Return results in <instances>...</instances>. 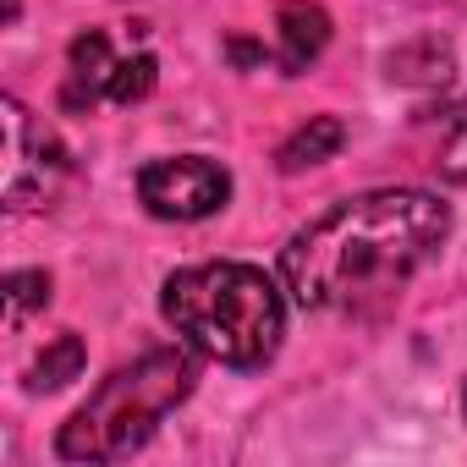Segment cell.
Here are the masks:
<instances>
[{"label":"cell","instance_id":"cell-3","mask_svg":"<svg viewBox=\"0 0 467 467\" xmlns=\"http://www.w3.org/2000/svg\"><path fill=\"white\" fill-rule=\"evenodd\" d=\"M192 379H198V352L187 341L132 358L110 379H99V390L61 423L56 456H67V462H121V456H132L160 429V418L176 412L192 396Z\"/></svg>","mask_w":467,"mask_h":467},{"label":"cell","instance_id":"cell-12","mask_svg":"<svg viewBox=\"0 0 467 467\" xmlns=\"http://www.w3.org/2000/svg\"><path fill=\"white\" fill-rule=\"evenodd\" d=\"M462 412H467V390H462Z\"/></svg>","mask_w":467,"mask_h":467},{"label":"cell","instance_id":"cell-10","mask_svg":"<svg viewBox=\"0 0 467 467\" xmlns=\"http://www.w3.org/2000/svg\"><path fill=\"white\" fill-rule=\"evenodd\" d=\"M50 303V275L45 270H12L6 275V308H12V325H23L34 308Z\"/></svg>","mask_w":467,"mask_h":467},{"label":"cell","instance_id":"cell-7","mask_svg":"<svg viewBox=\"0 0 467 467\" xmlns=\"http://www.w3.org/2000/svg\"><path fill=\"white\" fill-rule=\"evenodd\" d=\"M275 39H281V50H275L281 72H308L330 45V17L319 6H308V0H292L275 17Z\"/></svg>","mask_w":467,"mask_h":467},{"label":"cell","instance_id":"cell-1","mask_svg":"<svg viewBox=\"0 0 467 467\" xmlns=\"http://www.w3.org/2000/svg\"><path fill=\"white\" fill-rule=\"evenodd\" d=\"M451 209L418 187L358 192L281 248V286L308 314H374L440 254Z\"/></svg>","mask_w":467,"mask_h":467},{"label":"cell","instance_id":"cell-11","mask_svg":"<svg viewBox=\"0 0 467 467\" xmlns=\"http://www.w3.org/2000/svg\"><path fill=\"white\" fill-rule=\"evenodd\" d=\"M440 176L445 182H456V187H467V121L451 132V143L440 149Z\"/></svg>","mask_w":467,"mask_h":467},{"label":"cell","instance_id":"cell-5","mask_svg":"<svg viewBox=\"0 0 467 467\" xmlns=\"http://www.w3.org/2000/svg\"><path fill=\"white\" fill-rule=\"evenodd\" d=\"M154 88V56H116L110 34L88 28L72 39L67 56V105H94V99H116L132 105Z\"/></svg>","mask_w":467,"mask_h":467},{"label":"cell","instance_id":"cell-4","mask_svg":"<svg viewBox=\"0 0 467 467\" xmlns=\"http://www.w3.org/2000/svg\"><path fill=\"white\" fill-rule=\"evenodd\" d=\"M138 198L154 220H209L231 198V171L209 154H171L138 171Z\"/></svg>","mask_w":467,"mask_h":467},{"label":"cell","instance_id":"cell-6","mask_svg":"<svg viewBox=\"0 0 467 467\" xmlns=\"http://www.w3.org/2000/svg\"><path fill=\"white\" fill-rule=\"evenodd\" d=\"M0 116H6V203L12 209H34L45 203L61 176H67V149L50 127H39L17 99L0 105Z\"/></svg>","mask_w":467,"mask_h":467},{"label":"cell","instance_id":"cell-9","mask_svg":"<svg viewBox=\"0 0 467 467\" xmlns=\"http://www.w3.org/2000/svg\"><path fill=\"white\" fill-rule=\"evenodd\" d=\"M83 374V341L78 336H61L39 363H34V390H56V385H67V379H78Z\"/></svg>","mask_w":467,"mask_h":467},{"label":"cell","instance_id":"cell-8","mask_svg":"<svg viewBox=\"0 0 467 467\" xmlns=\"http://www.w3.org/2000/svg\"><path fill=\"white\" fill-rule=\"evenodd\" d=\"M341 143H347V127H341L336 116H314L308 127H297V132L281 143V171H303V165H319V160H330Z\"/></svg>","mask_w":467,"mask_h":467},{"label":"cell","instance_id":"cell-2","mask_svg":"<svg viewBox=\"0 0 467 467\" xmlns=\"http://www.w3.org/2000/svg\"><path fill=\"white\" fill-rule=\"evenodd\" d=\"M160 314L198 358L225 368H265L286 336V292L237 259L176 270L160 292Z\"/></svg>","mask_w":467,"mask_h":467}]
</instances>
